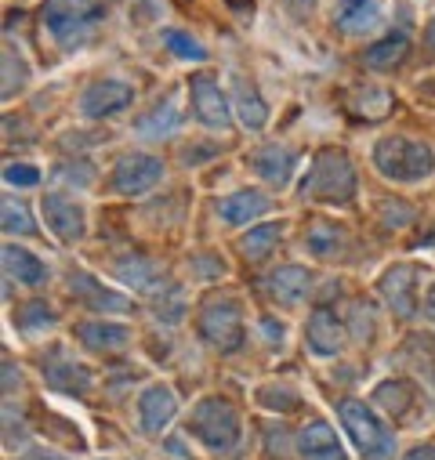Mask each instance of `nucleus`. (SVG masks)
Listing matches in <instances>:
<instances>
[{
  "mask_svg": "<svg viewBox=\"0 0 435 460\" xmlns=\"http://www.w3.org/2000/svg\"><path fill=\"white\" fill-rule=\"evenodd\" d=\"M109 12V0H44V30L62 51L87 48Z\"/></svg>",
  "mask_w": 435,
  "mask_h": 460,
  "instance_id": "f257e3e1",
  "label": "nucleus"
},
{
  "mask_svg": "<svg viewBox=\"0 0 435 460\" xmlns=\"http://www.w3.org/2000/svg\"><path fill=\"white\" fill-rule=\"evenodd\" d=\"M301 199H315V203H352L356 199V167L342 149H323L315 153L308 174L297 185Z\"/></svg>",
  "mask_w": 435,
  "mask_h": 460,
  "instance_id": "f03ea898",
  "label": "nucleus"
},
{
  "mask_svg": "<svg viewBox=\"0 0 435 460\" xmlns=\"http://www.w3.org/2000/svg\"><path fill=\"white\" fill-rule=\"evenodd\" d=\"M185 431L210 453H233L240 446V413L233 410V402L218 399V395H207L189 413Z\"/></svg>",
  "mask_w": 435,
  "mask_h": 460,
  "instance_id": "7ed1b4c3",
  "label": "nucleus"
},
{
  "mask_svg": "<svg viewBox=\"0 0 435 460\" xmlns=\"http://www.w3.org/2000/svg\"><path fill=\"white\" fill-rule=\"evenodd\" d=\"M374 164L385 178H392L399 185H417L435 171V153L424 142L392 135V138H381L374 146Z\"/></svg>",
  "mask_w": 435,
  "mask_h": 460,
  "instance_id": "20e7f679",
  "label": "nucleus"
},
{
  "mask_svg": "<svg viewBox=\"0 0 435 460\" xmlns=\"http://www.w3.org/2000/svg\"><path fill=\"white\" fill-rule=\"evenodd\" d=\"M338 417H342V428L349 431V438H352V446L360 449L363 460H388V456H392L395 438H392V431L381 424V417L374 413L370 402H363V399H345V402L338 406Z\"/></svg>",
  "mask_w": 435,
  "mask_h": 460,
  "instance_id": "39448f33",
  "label": "nucleus"
},
{
  "mask_svg": "<svg viewBox=\"0 0 435 460\" xmlns=\"http://www.w3.org/2000/svg\"><path fill=\"white\" fill-rule=\"evenodd\" d=\"M200 337L214 352H236L244 344V308L236 297H214L200 312Z\"/></svg>",
  "mask_w": 435,
  "mask_h": 460,
  "instance_id": "423d86ee",
  "label": "nucleus"
},
{
  "mask_svg": "<svg viewBox=\"0 0 435 460\" xmlns=\"http://www.w3.org/2000/svg\"><path fill=\"white\" fill-rule=\"evenodd\" d=\"M189 98H192V112H196V120L203 124V128H214V131H226L229 124H233V117H229V98H226V91L218 87V80L210 76V73H196L192 80H189Z\"/></svg>",
  "mask_w": 435,
  "mask_h": 460,
  "instance_id": "0eeeda50",
  "label": "nucleus"
},
{
  "mask_svg": "<svg viewBox=\"0 0 435 460\" xmlns=\"http://www.w3.org/2000/svg\"><path fill=\"white\" fill-rule=\"evenodd\" d=\"M164 178V164L149 153H128L117 160V171H113V192L120 196H142L149 189H156Z\"/></svg>",
  "mask_w": 435,
  "mask_h": 460,
  "instance_id": "6e6552de",
  "label": "nucleus"
},
{
  "mask_svg": "<svg viewBox=\"0 0 435 460\" xmlns=\"http://www.w3.org/2000/svg\"><path fill=\"white\" fill-rule=\"evenodd\" d=\"M40 214H44V225L51 228V236H55L58 243H76V240H84V228H87L84 207L73 203L69 196L48 192V196L40 199Z\"/></svg>",
  "mask_w": 435,
  "mask_h": 460,
  "instance_id": "1a4fd4ad",
  "label": "nucleus"
},
{
  "mask_svg": "<svg viewBox=\"0 0 435 460\" xmlns=\"http://www.w3.org/2000/svg\"><path fill=\"white\" fill-rule=\"evenodd\" d=\"M135 102L131 84L124 80H94L84 94H80V112L87 120H102V117H117Z\"/></svg>",
  "mask_w": 435,
  "mask_h": 460,
  "instance_id": "9d476101",
  "label": "nucleus"
},
{
  "mask_svg": "<svg viewBox=\"0 0 435 460\" xmlns=\"http://www.w3.org/2000/svg\"><path fill=\"white\" fill-rule=\"evenodd\" d=\"M305 341H308V352L319 359H331L345 349V326L331 308H315L305 323Z\"/></svg>",
  "mask_w": 435,
  "mask_h": 460,
  "instance_id": "9b49d317",
  "label": "nucleus"
},
{
  "mask_svg": "<svg viewBox=\"0 0 435 460\" xmlns=\"http://www.w3.org/2000/svg\"><path fill=\"white\" fill-rule=\"evenodd\" d=\"M262 290L276 305H301L312 294V272L301 265H280L262 276Z\"/></svg>",
  "mask_w": 435,
  "mask_h": 460,
  "instance_id": "f8f14e48",
  "label": "nucleus"
},
{
  "mask_svg": "<svg viewBox=\"0 0 435 460\" xmlns=\"http://www.w3.org/2000/svg\"><path fill=\"white\" fill-rule=\"evenodd\" d=\"M385 22V0H338L334 26L345 37H367Z\"/></svg>",
  "mask_w": 435,
  "mask_h": 460,
  "instance_id": "ddd939ff",
  "label": "nucleus"
},
{
  "mask_svg": "<svg viewBox=\"0 0 435 460\" xmlns=\"http://www.w3.org/2000/svg\"><path fill=\"white\" fill-rule=\"evenodd\" d=\"M76 341L84 344L87 352L113 356V352H124L128 344H131V326L109 323V319H87V323L76 326Z\"/></svg>",
  "mask_w": 435,
  "mask_h": 460,
  "instance_id": "4468645a",
  "label": "nucleus"
},
{
  "mask_svg": "<svg viewBox=\"0 0 435 460\" xmlns=\"http://www.w3.org/2000/svg\"><path fill=\"white\" fill-rule=\"evenodd\" d=\"M417 272L410 269V265H392L385 276H381V283H377V290H381V297H385V305L395 312V315H403V319H410L413 312H417Z\"/></svg>",
  "mask_w": 435,
  "mask_h": 460,
  "instance_id": "2eb2a0df",
  "label": "nucleus"
},
{
  "mask_svg": "<svg viewBox=\"0 0 435 460\" xmlns=\"http://www.w3.org/2000/svg\"><path fill=\"white\" fill-rule=\"evenodd\" d=\"M297 453H301V460H349L334 428L326 420H308L297 431Z\"/></svg>",
  "mask_w": 435,
  "mask_h": 460,
  "instance_id": "dca6fc26",
  "label": "nucleus"
},
{
  "mask_svg": "<svg viewBox=\"0 0 435 460\" xmlns=\"http://www.w3.org/2000/svg\"><path fill=\"white\" fill-rule=\"evenodd\" d=\"M174 413H178V399H174V392H171L167 385H149V388L142 392V399H138L142 431H149V435L164 431V428L174 420Z\"/></svg>",
  "mask_w": 435,
  "mask_h": 460,
  "instance_id": "f3484780",
  "label": "nucleus"
},
{
  "mask_svg": "<svg viewBox=\"0 0 435 460\" xmlns=\"http://www.w3.org/2000/svg\"><path fill=\"white\" fill-rule=\"evenodd\" d=\"M247 164L269 181V185H287L294 167H297V153L287 149V146H262L247 156Z\"/></svg>",
  "mask_w": 435,
  "mask_h": 460,
  "instance_id": "a211bd4d",
  "label": "nucleus"
},
{
  "mask_svg": "<svg viewBox=\"0 0 435 460\" xmlns=\"http://www.w3.org/2000/svg\"><path fill=\"white\" fill-rule=\"evenodd\" d=\"M69 290L91 308V312H131L135 305H131V297H120V294H113V290H102V283L98 279H91L87 272H73L69 276Z\"/></svg>",
  "mask_w": 435,
  "mask_h": 460,
  "instance_id": "6ab92c4d",
  "label": "nucleus"
},
{
  "mask_svg": "<svg viewBox=\"0 0 435 460\" xmlns=\"http://www.w3.org/2000/svg\"><path fill=\"white\" fill-rule=\"evenodd\" d=\"M44 381L62 395H87V388H91V374L66 356H51L44 363Z\"/></svg>",
  "mask_w": 435,
  "mask_h": 460,
  "instance_id": "aec40b11",
  "label": "nucleus"
},
{
  "mask_svg": "<svg viewBox=\"0 0 435 460\" xmlns=\"http://www.w3.org/2000/svg\"><path fill=\"white\" fill-rule=\"evenodd\" d=\"M265 210H269V199H265V192H258V189L233 192V196H226L222 203H218V217L229 221V225H247V221H254V217L265 214Z\"/></svg>",
  "mask_w": 435,
  "mask_h": 460,
  "instance_id": "412c9836",
  "label": "nucleus"
},
{
  "mask_svg": "<svg viewBox=\"0 0 435 460\" xmlns=\"http://www.w3.org/2000/svg\"><path fill=\"white\" fill-rule=\"evenodd\" d=\"M4 272H8V279L22 283V287H40L48 279V265L37 254H30V251H22L15 243L4 247Z\"/></svg>",
  "mask_w": 435,
  "mask_h": 460,
  "instance_id": "4be33fe9",
  "label": "nucleus"
},
{
  "mask_svg": "<svg viewBox=\"0 0 435 460\" xmlns=\"http://www.w3.org/2000/svg\"><path fill=\"white\" fill-rule=\"evenodd\" d=\"M406 55H410V37H406V33H388L385 40H377V44L367 48L363 62H367L370 69H377V73H388V69L403 66Z\"/></svg>",
  "mask_w": 435,
  "mask_h": 460,
  "instance_id": "5701e85b",
  "label": "nucleus"
},
{
  "mask_svg": "<svg viewBox=\"0 0 435 460\" xmlns=\"http://www.w3.org/2000/svg\"><path fill=\"white\" fill-rule=\"evenodd\" d=\"M117 279L124 287H135V290H146V294H164V276L156 272L153 261L146 258H128V261H117Z\"/></svg>",
  "mask_w": 435,
  "mask_h": 460,
  "instance_id": "b1692460",
  "label": "nucleus"
},
{
  "mask_svg": "<svg viewBox=\"0 0 435 460\" xmlns=\"http://www.w3.org/2000/svg\"><path fill=\"white\" fill-rule=\"evenodd\" d=\"M283 221H265V225H258V228H247V236L240 240V254L247 258V261H262V258H269L276 247H280V240H283Z\"/></svg>",
  "mask_w": 435,
  "mask_h": 460,
  "instance_id": "393cba45",
  "label": "nucleus"
},
{
  "mask_svg": "<svg viewBox=\"0 0 435 460\" xmlns=\"http://www.w3.org/2000/svg\"><path fill=\"white\" fill-rule=\"evenodd\" d=\"M233 98H236L240 124H244L247 131H262V128L269 124V105L262 102V94H258V87H254V84L240 80V84L233 87Z\"/></svg>",
  "mask_w": 435,
  "mask_h": 460,
  "instance_id": "a878e982",
  "label": "nucleus"
},
{
  "mask_svg": "<svg viewBox=\"0 0 435 460\" xmlns=\"http://www.w3.org/2000/svg\"><path fill=\"white\" fill-rule=\"evenodd\" d=\"M178 124H182V112H178V98L171 94L138 120V135L142 138H164V135H174Z\"/></svg>",
  "mask_w": 435,
  "mask_h": 460,
  "instance_id": "bb28decb",
  "label": "nucleus"
},
{
  "mask_svg": "<svg viewBox=\"0 0 435 460\" xmlns=\"http://www.w3.org/2000/svg\"><path fill=\"white\" fill-rule=\"evenodd\" d=\"M374 402H381V406L399 420V417H406L410 406H413V385H410V381H385V385L374 388Z\"/></svg>",
  "mask_w": 435,
  "mask_h": 460,
  "instance_id": "cd10ccee",
  "label": "nucleus"
},
{
  "mask_svg": "<svg viewBox=\"0 0 435 460\" xmlns=\"http://www.w3.org/2000/svg\"><path fill=\"white\" fill-rule=\"evenodd\" d=\"M305 247L315 258H334L342 251V233H338L334 225H312L308 236H305Z\"/></svg>",
  "mask_w": 435,
  "mask_h": 460,
  "instance_id": "c85d7f7f",
  "label": "nucleus"
},
{
  "mask_svg": "<svg viewBox=\"0 0 435 460\" xmlns=\"http://www.w3.org/2000/svg\"><path fill=\"white\" fill-rule=\"evenodd\" d=\"M0 217H4V233H12V236L37 233V225H33V217H30V210H26L22 199H4V210H0Z\"/></svg>",
  "mask_w": 435,
  "mask_h": 460,
  "instance_id": "c756f323",
  "label": "nucleus"
},
{
  "mask_svg": "<svg viewBox=\"0 0 435 460\" xmlns=\"http://www.w3.org/2000/svg\"><path fill=\"white\" fill-rule=\"evenodd\" d=\"M164 44H167V51H171L174 58H185V62H203V58H207L203 44L192 40L189 33H182V30H167V33H164Z\"/></svg>",
  "mask_w": 435,
  "mask_h": 460,
  "instance_id": "7c9ffc66",
  "label": "nucleus"
},
{
  "mask_svg": "<svg viewBox=\"0 0 435 460\" xmlns=\"http://www.w3.org/2000/svg\"><path fill=\"white\" fill-rule=\"evenodd\" d=\"M392 109V94L381 91V87H367L356 102V117H367V120H381L385 112Z\"/></svg>",
  "mask_w": 435,
  "mask_h": 460,
  "instance_id": "2f4dec72",
  "label": "nucleus"
},
{
  "mask_svg": "<svg viewBox=\"0 0 435 460\" xmlns=\"http://www.w3.org/2000/svg\"><path fill=\"white\" fill-rule=\"evenodd\" d=\"M15 323H19L26 333H37V330H48V326H55V312H51L44 301H30V305H22V308H19Z\"/></svg>",
  "mask_w": 435,
  "mask_h": 460,
  "instance_id": "473e14b6",
  "label": "nucleus"
},
{
  "mask_svg": "<svg viewBox=\"0 0 435 460\" xmlns=\"http://www.w3.org/2000/svg\"><path fill=\"white\" fill-rule=\"evenodd\" d=\"M26 80H30V69H26L22 55L19 51H4V98L19 94L26 87Z\"/></svg>",
  "mask_w": 435,
  "mask_h": 460,
  "instance_id": "72a5a7b5",
  "label": "nucleus"
},
{
  "mask_svg": "<svg viewBox=\"0 0 435 460\" xmlns=\"http://www.w3.org/2000/svg\"><path fill=\"white\" fill-rule=\"evenodd\" d=\"M258 402L262 406H269V410H294L301 399H297V392H290V388H283V385H265V388H258Z\"/></svg>",
  "mask_w": 435,
  "mask_h": 460,
  "instance_id": "f704fd0d",
  "label": "nucleus"
},
{
  "mask_svg": "<svg viewBox=\"0 0 435 460\" xmlns=\"http://www.w3.org/2000/svg\"><path fill=\"white\" fill-rule=\"evenodd\" d=\"M40 167H33V164H8L4 167V181L8 185H15V189H33V185H40Z\"/></svg>",
  "mask_w": 435,
  "mask_h": 460,
  "instance_id": "c9c22d12",
  "label": "nucleus"
},
{
  "mask_svg": "<svg viewBox=\"0 0 435 460\" xmlns=\"http://www.w3.org/2000/svg\"><path fill=\"white\" fill-rule=\"evenodd\" d=\"M403 460H435V446H413Z\"/></svg>",
  "mask_w": 435,
  "mask_h": 460,
  "instance_id": "e433bc0d",
  "label": "nucleus"
},
{
  "mask_svg": "<svg viewBox=\"0 0 435 460\" xmlns=\"http://www.w3.org/2000/svg\"><path fill=\"white\" fill-rule=\"evenodd\" d=\"M12 385H19V367H12L4 359V392H12Z\"/></svg>",
  "mask_w": 435,
  "mask_h": 460,
  "instance_id": "4c0bfd02",
  "label": "nucleus"
},
{
  "mask_svg": "<svg viewBox=\"0 0 435 460\" xmlns=\"http://www.w3.org/2000/svg\"><path fill=\"white\" fill-rule=\"evenodd\" d=\"M424 315L435 323V283L428 287V294H424Z\"/></svg>",
  "mask_w": 435,
  "mask_h": 460,
  "instance_id": "58836bf2",
  "label": "nucleus"
},
{
  "mask_svg": "<svg viewBox=\"0 0 435 460\" xmlns=\"http://www.w3.org/2000/svg\"><path fill=\"white\" fill-rule=\"evenodd\" d=\"M22 460H62V456H55V453H48V449H33V453H26Z\"/></svg>",
  "mask_w": 435,
  "mask_h": 460,
  "instance_id": "ea45409f",
  "label": "nucleus"
},
{
  "mask_svg": "<svg viewBox=\"0 0 435 460\" xmlns=\"http://www.w3.org/2000/svg\"><path fill=\"white\" fill-rule=\"evenodd\" d=\"M428 44L435 48V15H431V22H428Z\"/></svg>",
  "mask_w": 435,
  "mask_h": 460,
  "instance_id": "a19ab883",
  "label": "nucleus"
},
{
  "mask_svg": "<svg viewBox=\"0 0 435 460\" xmlns=\"http://www.w3.org/2000/svg\"><path fill=\"white\" fill-rule=\"evenodd\" d=\"M233 8H251V0H229Z\"/></svg>",
  "mask_w": 435,
  "mask_h": 460,
  "instance_id": "79ce46f5",
  "label": "nucleus"
}]
</instances>
